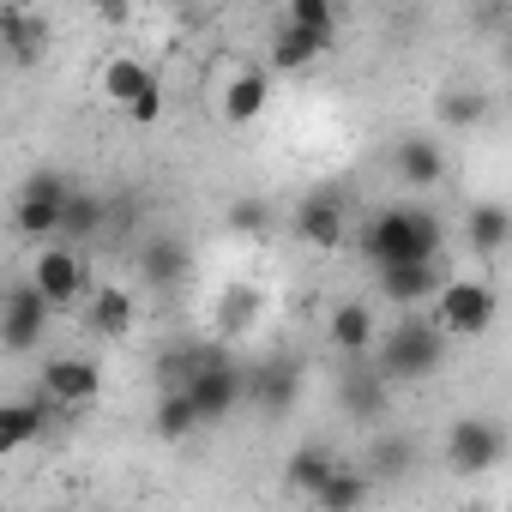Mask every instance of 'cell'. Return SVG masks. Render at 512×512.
Listing matches in <instances>:
<instances>
[{
	"instance_id": "obj_16",
	"label": "cell",
	"mask_w": 512,
	"mask_h": 512,
	"mask_svg": "<svg viewBox=\"0 0 512 512\" xmlns=\"http://www.w3.org/2000/svg\"><path fill=\"white\" fill-rule=\"evenodd\" d=\"M392 169H398V181H410V187H440V181H446V151H440L428 133H404V139L392 145Z\"/></svg>"
},
{
	"instance_id": "obj_11",
	"label": "cell",
	"mask_w": 512,
	"mask_h": 512,
	"mask_svg": "<svg viewBox=\"0 0 512 512\" xmlns=\"http://www.w3.org/2000/svg\"><path fill=\"white\" fill-rule=\"evenodd\" d=\"M241 374H247V404L266 410V416H284V410L302 398V368H296L290 356H266V362L241 368Z\"/></svg>"
},
{
	"instance_id": "obj_6",
	"label": "cell",
	"mask_w": 512,
	"mask_h": 512,
	"mask_svg": "<svg viewBox=\"0 0 512 512\" xmlns=\"http://www.w3.org/2000/svg\"><path fill=\"white\" fill-rule=\"evenodd\" d=\"M506 458V428L494 416H458L446 428V470L452 476H488Z\"/></svg>"
},
{
	"instance_id": "obj_32",
	"label": "cell",
	"mask_w": 512,
	"mask_h": 512,
	"mask_svg": "<svg viewBox=\"0 0 512 512\" xmlns=\"http://www.w3.org/2000/svg\"><path fill=\"white\" fill-rule=\"evenodd\" d=\"M290 25H308V31L338 37V7H332V0H290Z\"/></svg>"
},
{
	"instance_id": "obj_21",
	"label": "cell",
	"mask_w": 512,
	"mask_h": 512,
	"mask_svg": "<svg viewBox=\"0 0 512 512\" xmlns=\"http://www.w3.org/2000/svg\"><path fill=\"white\" fill-rule=\"evenodd\" d=\"M344 458H332V446H296L290 452V464H284V482H290V494H308V500H320V488L332 482V470H338Z\"/></svg>"
},
{
	"instance_id": "obj_2",
	"label": "cell",
	"mask_w": 512,
	"mask_h": 512,
	"mask_svg": "<svg viewBox=\"0 0 512 512\" xmlns=\"http://www.w3.org/2000/svg\"><path fill=\"white\" fill-rule=\"evenodd\" d=\"M446 344H452V338H446V332H440L428 314H422V320L410 314V320H398V326L380 338V350H374V368H380L392 386H410V380H428V374L446 362Z\"/></svg>"
},
{
	"instance_id": "obj_9",
	"label": "cell",
	"mask_w": 512,
	"mask_h": 512,
	"mask_svg": "<svg viewBox=\"0 0 512 512\" xmlns=\"http://www.w3.org/2000/svg\"><path fill=\"white\" fill-rule=\"evenodd\" d=\"M49 314H55V302H49L31 278L13 284V290H7V314H0V338H7V356L37 350V344L49 338Z\"/></svg>"
},
{
	"instance_id": "obj_24",
	"label": "cell",
	"mask_w": 512,
	"mask_h": 512,
	"mask_svg": "<svg viewBox=\"0 0 512 512\" xmlns=\"http://www.w3.org/2000/svg\"><path fill=\"white\" fill-rule=\"evenodd\" d=\"M416 458H422V446H416L410 434H380L374 452H368V476H374V482H410Z\"/></svg>"
},
{
	"instance_id": "obj_23",
	"label": "cell",
	"mask_w": 512,
	"mask_h": 512,
	"mask_svg": "<svg viewBox=\"0 0 512 512\" xmlns=\"http://www.w3.org/2000/svg\"><path fill=\"white\" fill-rule=\"evenodd\" d=\"M85 326H91L97 338H127V332H133V296H127L121 284H97V296H91V308H85Z\"/></svg>"
},
{
	"instance_id": "obj_31",
	"label": "cell",
	"mask_w": 512,
	"mask_h": 512,
	"mask_svg": "<svg viewBox=\"0 0 512 512\" xmlns=\"http://www.w3.org/2000/svg\"><path fill=\"white\" fill-rule=\"evenodd\" d=\"M482 115H488V97L482 91H446L440 97V121L446 127H476Z\"/></svg>"
},
{
	"instance_id": "obj_20",
	"label": "cell",
	"mask_w": 512,
	"mask_h": 512,
	"mask_svg": "<svg viewBox=\"0 0 512 512\" xmlns=\"http://www.w3.org/2000/svg\"><path fill=\"white\" fill-rule=\"evenodd\" d=\"M440 290H446L440 266H392V272H380V296H386V302H398V308L434 302Z\"/></svg>"
},
{
	"instance_id": "obj_25",
	"label": "cell",
	"mask_w": 512,
	"mask_h": 512,
	"mask_svg": "<svg viewBox=\"0 0 512 512\" xmlns=\"http://www.w3.org/2000/svg\"><path fill=\"white\" fill-rule=\"evenodd\" d=\"M464 241L476 247V253H506L512 247V211L506 205H470V217H464Z\"/></svg>"
},
{
	"instance_id": "obj_1",
	"label": "cell",
	"mask_w": 512,
	"mask_h": 512,
	"mask_svg": "<svg viewBox=\"0 0 512 512\" xmlns=\"http://www.w3.org/2000/svg\"><path fill=\"white\" fill-rule=\"evenodd\" d=\"M440 217L422 211V205H386L362 223L356 247H362V260L374 272H392V266H440Z\"/></svg>"
},
{
	"instance_id": "obj_10",
	"label": "cell",
	"mask_w": 512,
	"mask_h": 512,
	"mask_svg": "<svg viewBox=\"0 0 512 512\" xmlns=\"http://www.w3.org/2000/svg\"><path fill=\"white\" fill-rule=\"evenodd\" d=\"M103 392V368L91 356H49L43 362V398L61 410H85Z\"/></svg>"
},
{
	"instance_id": "obj_30",
	"label": "cell",
	"mask_w": 512,
	"mask_h": 512,
	"mask_svg": "<svg viewBox=\"0 0 512 512\" xmlns=\"http://www.w3.org/2000/svg\"><path fill=\"white\" fill-rule=\"evenodd\" d=\"M229 229L247 235V241H266V235H272V205H266L260 193H241V199L229 205Z\"/></svg>"
},
{
	"instance_id": "obj_28",
	"label": "cell",
	"mask_w": 512,
	"mask_h": 512,
	"mask_svg": "<svg viewBox=\"0 0 512 512\" xmlns=\"http://www.w3.org/2000/svg\"><path fill=\"white\" fill-rule=\"evenodd\" d=\"M151 428H157L163 440H187V434H193V428H205V422H199V410H193V398H187V392H169V398H157Z\"/></svg>"
},
{
	"instance_id": "obj_19",
	"label": "cell",
	"mask_w": 512,
	"mask_h": 512,
	"mask_svg": "<svg viewBox=\"0 0 512 512\" xmlns=\"http://www.w3.org/2000/svg\"><path fill=\"white\" fill-rule=\"evenodd\" d=\"M49 416H55L49 398H13V404H0V446H7V452L31 446L37 434H49Z\"/></svg>"
},
{
	"instance_id": "obj_14",
	"label": "cell",
	"mask_w": 512,
	"mask_h": 512,
	"mask_svg": "<svg viewBox=\"0 0 512 512\" xmlns=\"http://www.w3.org/2000/svg\"><path fill=\"white\" fill-rule=\"evenodd\" d=\"M338 404L356 416V422H380L392 410V380L374 368V362H356L344 380H338Z\"/></svg>"
},
{
	"instance_id": "obj_29",
	"label": "cell",
	"mask_w": 512,
	"mask_h": 512,
	"mask_svg": "<svg viewBox=\"0 0 512 512\" xmlns=\"http://www.w3.org/2000/svg\"><path fill=\"white\" fill-rule=\"evenodd\" d=\"M109 223V205H103V193H73V205H67V229H61V241H91L97 229Z\"/></svg>"
},
{
	"instance_id": "obj_33",
	"label": "cell",
	"mask_w": 512,
	"mask_h": 512,
	"mask_svg": "<svg viewBox=\"0 0 512 512\" xmlns=\"http://www.w3.org/2000/svg\"><path fill=\"white\" fill-rule=\"evenodd\" d=\"M458 512H488V506H482V500H470V506H458Z\"/></svg>"
},
{
	"instance_id": "obj_17",
	"label": "cell",
	"mask_w": 512,
	"mask_h": 512,
	"mask_svg": "<svg viewBox=\"0 0 512 512\" xmlns=\"http://www.w3.org/2000/svg\"><path fill=\"white\" fill-rule=\"evenodd\" d=\"M326 332H332V344H338L344 356H356V362L380 350V326H374V308H368V302H338L332 320H326Z\"/></svg>"
},
{
	"instance_id": "obj_22",
	"label": "cell",
	"mask_w": 512,
	"mask_h": 512,
	"mask_svg": "<svg viewBox=\"0 0 512 512\" xmlns=\"http://www.w3.org/2000/svg\"><path fill=\"white\" fill-rule=\"evenodd\" d=\"M260 314H266L260 290H253V284H229L217 296V338H247L253 326H260Z\"/></svg>"
},
{
	"instance_id": "obj_15",
	"label": "cell",
	"mask_w": 512,
	"mask_h": 512,
	"mask_svg": "<svg viewBox=\"0 0 512 512\" xmlns=\"http://www.w3.org/2000/svg\"><path fill=\"white\" fill-rule=\"evenodd\" d=\"M0 49L13 67H31L49 49V19H37L31 7H0Z\"/></svg>"
},
{
	"instance_id": "obj_26",
	"label": "cell",
	"mask_w": 512,
	"mask_h": 512,
	"mask_svg": "<svg viewBox=\"0 0 512 512\" xmlns=\"http://www.w3.org/2000/svg\"><path fill=\"white\" fill-rule=\"evenodd\" d=\"M266 97H272V79L266 73H235L229 91H223V121H260L266 115Z\"/></svg>"
},
{
	"instance_id": "obj_12",
	"label": "cell",
	"mask_w": 512,
	"mask_h": 512,
	"mask_svg": "<svg viewBox=\"0 0 512 512\" xmlns=\"http://www.w3.org/2000/svg\"><path fill=\"white\" fill-rule=\"evenodd\" d=\"M187 272H193V253H187V241L181 235H145V247H139V278H145V290H181L187 284Z\"/></svg>"
},
{
	"instance_id": "obj_34",
	"label": "cell",
	"mask_w": 512,
	"mask_h": 512,
	"mask_svg": "<svg viewBox=\"0 0 512 512\" xmlns=\"http://www.w3.org/2000/svg\"><path fill=\"white\" fill-rule=\"evenodd\" d=\"M506 67H512V37H506Z\"/></svg>"
},
{
	"instance_id": "obj_4",
	"label": "cell",
	"mask_w": 512,
	"mask_h": 512,
	"mask_svg": "<svg viewBox=\"0 0 512 512\" xmlns=\"http://www.w3.org/2000/svg\"><path fill=\"white\" fill-rule=\"evenodd\" d=\"M494 314H500V302H494V284H482V278H446V290L428 308V320L446 338H488Z\"/></svg>"
},
{
	"instance_id": "obj_13",
	"label": "cell",
	"mask_w": 512,
	"mask_h": 512,
	"mask_svg": "<svg viewBox=\"0 0 512 512\" xmlns=\"http://www.w3.org/2000/svg\"><path fill=\"white\" fill-rule=\"evenodd\" d=\"M31 284L55 302V314L73 308V302L85 296V266H79V253H73V247H43L37 266H31Z\"/></svg>"
},
{
	"instance_id": "obj_3",
	"label": "cell",
	"mask_w": 512,
	"mask_h": 512,
	"mask_svg": "<svg viewBox=\"0 0 512 512\" xmlns=\"http://www.w3.org/2000/svg\"><path fill=\"white\" fill-rule=\"evenodd\" d=\"M73 181L67 175H55V169H37L25 187H19V205H13V223H19V235H31V241H61V229H67V205H73Z\"/></svg>"
},
{
	"instance_id": "obj_8",
	"label": "cell",
	"mask_w": 512,
	"mask_h": 512,
	"mask_svg": "<svg viewBox=\"0 0 512 512\" xmlns=\"http://www.w3.org/2000/svg\"><path fill=\"white\" fill-rule=\"evenodd\" d=\"M187 398H193V410H199V422H223L241 398H247V374L211 344V356H205V368L193 374V386H187Z\"/></svg>"
},
{
	"instance_id": "obj_18",
	"label": "cell",
	"mask_w": 512,
	"mask_h": 512,
	"mask_svg": "<svg viewBox=\"0 0 512 512\" xmlns=\"http://www.w3.org/2000/svg\"><path fill=\"white\" fill-rule=\"evenodd\" d=\"M338 37H326V31H308V25H278V37H272V67L278 73H302V67H314L326 49H332Z\"/></svg>"
},
{
	"instance_id": "obj_7",
	"label": "cell",
	"mask_w": 512,
	"mask_h": 512,
	"mask_svg": "<svg viewBox=\"0 0 512 512\" xmlns=\"http://www.w3.org/2000/svg\"><path fill=\"white\" fill-rule=\"evenodd\" d=\"M296 235L320 253L344 247L350 241V193L344 187H314L302 205H296Z\"/></svg>"
},
{
	"instance_id": "obj_27",
	"label": "cell",
	"mask_w": 512,
	"mask_h": 512,
	"mask_svg": "<svg viewBox=\"0 0 512 512\" xmlns=\"http://www.w3.org/2000/svg\"><path fill=\"white\" fill-rule=\"evenodd\" d=\"M368 488H374V476H368V470L338 464V470H332V482L320 488V500H314V506H320V512H356V506L368 500Z\"/></svg>"
},
{
	"instance_id": "obj_5",
	"label": "cell",
	"mask_w": 512,
	"mask_h": 512,
	"mask_svg": "<svg viewBox=\"0 0 512 512\" xmlns=\"http://www.w3.org/2000/svg\"><path fill=\"white\" fill-rule=\"evenodd\" d=\"M103 97H109L127 121H139V127H151V121L163 115V79H157L139 55L103 61Z\"/></svg>"
}]
</instances>
